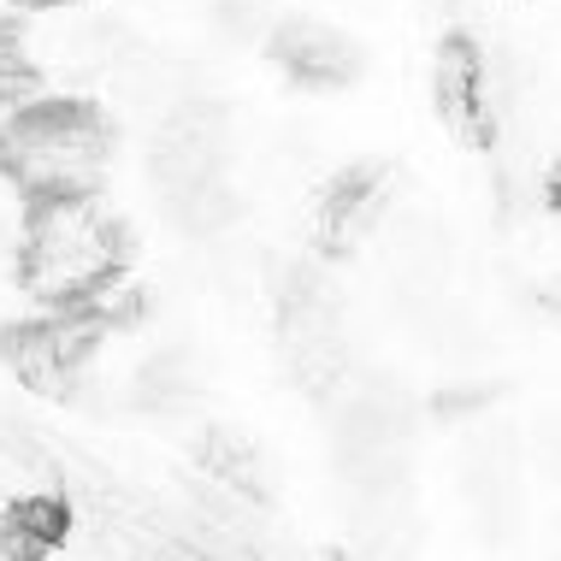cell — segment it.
I'll use <instances>...</instances> for the list:
<instances>
[{
	"label": "cell",
	"mask_w": 561,
	"mask_h": 561,
	"mask_svg": "<svg viewBox=\"0 0 561 561\" xmlns=\"http://www.w3.org/2000/svg\"><path fill=\"white\" fill-rule=\"evenodd\" d=\"M113 165V118L89 95H30L0 113V178L19 202L101 195Z\"/></svg>",
	"instance_id": "6da1fadb"
},
{
	"label": "cell",
	"mask_w": 561,
	"mask_h": 561,
	"mask_svg": "<svg viewBox=\"0 0 561 561\" xmlns=\"http://www.w3.org/2000/svg\"><path fill=\"white\" fill-rule=\"evenodd\" d=\"M130 231L101 195H59V202H24L19 237V284L42 308L101 296L125 278Z\"/></svg>",
	"instance_id": "7a4b0ae2"
},
{
	"label": "cell",
	"mask_w": 561,
	"mask_h": 561,
	"mask_svg": "<svg viewBox=\"0 0 561 561\" xmlns=\"http://www.w3.org/2000/svg\"><path fill=\"white\" fill-rule=\"evenodd\" d=\"M432 101L444 113V125L461 136L467 148H491L496 142V89L491 66H484L479 42L467 30H449L432 54Z\"/></svg>",
	"instance_id": "3957f363"
},
{
	"label": "cell",
	"mask_w": 561,
	"mask_h": 561,
	"mask_svg": "<svg viewBox=\"0 0 561 561\" xmlns=\"http://www.w3.org/2000/svg\"><path fill=\"white\" fill-rule=\"evenodd\" d=\"M261 42H266V59L296 89H320L325 95V89H348L360 78V42L325 19H308V12L272 19Z\"/></svg>",
	"instance_id": "277c9868"
},
{
	"label": "cell",
	"mask_w": 561,
	"mask_h": 561,
	"mask_svg": "<svg viewBox=\"0 0 561 561\" xmlns=\"http://www.w3.org/2000/svg\"><path fill=\"white\" fill-rule=\"evenodd\" d=\"M385 165L378 160H355V165H343L337 178L325 184L320 195V242L325 249H355L360 237L378 225V214H385Z\"/></svg>",
	"instance_id": "5b68a950"
},
{
	"label": "cell",
	"mask_w": 561,
	"mask_h": 561,
	"mask_svg": "<svg viewBox=\"0 0 561 561\" xmlns=\"http://www.w3.org/2000/svg\"><path fill=\"white\" fill-rule=\"evenodd\" d=\"M71 503L54 496V484H36V491L7 496V514H0V550L19 561H42L54 556L59 543L71 538Z\"/></svg>",
	"instance_id": "8992f818"
},
{
	"label": "cell",
	"mask_w": 561,
	"mask_h": 561,
	"mask_svg": "<svg viewBox=\"0 0 561 561\" xmlns=\"http://www.w3.org/2000/svg\"><path fill=\"white\" fill-rule=\"evenodd\" d=\"M195 461H202L207 484H219V491H231V496H242V503H254V508L266 503V467H261V455H254L249 437L207 432L202 449H195Z\"/></svg>",
	"instance_id": "52a82bcc"
},
{
	"label": "cell",
	"mask_w": 561,
	"mask_h": 561,
	"mask_svg": "<svg viewBox=\"0 0 561 561\" xmlns=\"http://www.w3.org/2000/svg\"><path fill=\"white\" fill-rule=\"evenodd\" d=\"M30 95H42V66L24 54L19 19H7V12H0V113H12Z\"/></svg>",
	"instance_id": "ba28073f"
},
{
	"label": "cell",
	"mask_w": 561,
	"mask_h": 561,
	"mask_svg": "<svg viewBox=\"0 0 561 561\" xmlns=\"http://www.w3.org/2000/svg\"><path fill=\"white\" fill-rule=\"evenodd\" d=\"M214 24L231 42H261L272 24V0H214Z\"/></svg>",
	"instance_id": "9c48e42d"
},
{
	"label": "cell",
	"mask_w": 561,
	"mask_h": 561,
	"mask_svg": "<svg viewBox=\"0 0 561 561\" xmlns=\"http://www.w3.org/2000/svg\"><path fill=\"white\" fill-rule=\"evenodd\" d=\"M7 7H24V12H54V7H78V0H7Z\"/></svg>",
	"instance_id": "30bf717a"
}]
</instances>
